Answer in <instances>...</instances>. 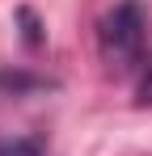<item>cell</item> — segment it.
Masks as SVG:
<instances>
[{
	"label": "cell",
	"instance_id": "6da1fadb",
	"mask_svg": "<svg viewBox=\"0 0 152 156\" xmlns=\"http://www.w3.org/2000/svg\"><path fill=\"white\" fill-rule=\"evenodd\" d=\"M144 47H148V17L139 0H118L97 21V55L106 72L114 76L144 72Z\"/></svg>",
	"mask_w": 152,
	"mask_h": 156
},
{
	"label": "cell",
	"instance_id": "7a4b0ae2",
	"mask_svg": "<svg viewBox=\"0 0 152 156\" xmlns=\"http://www.w3.org/2000/svg\"><path fill=\"white\" fill-rule=\"evenodd\" d=\"M55 89V80L25 72V68H0V97H30V93H47Z\"/></svg>",
	"mask_w": 152,
	"mask_h": 156
},
{
	"label": "cell",
	"instance_id": "3957f363",
	"mask_svg": "<svg viewBox=\"0 0 152 156\" xmlns=\"http://www.w3.org/2000/svg\"><path fill=\"white\" fill-rule=\"evenodd\" d=\"M0 156H47V148L34 135H17V139H0Z\"/></svg>",
	"mask_w": 152,
	"mask_h": 156
},
{
	"label": "cell",
	"instance_id": "277c9868",
	"mask_svg": "<svg viewBox=\"0 0 152 156\" xmlns=\"http://www.w3.org/2000/svg\"><path fill=\"white\" fill-rule=\"evenodd\" d=\"M139 105H152V59L144 63V72H139Z\"/></svg>",
	"mask_w": 152,
	"mask_h": 156
}]
</instances>
